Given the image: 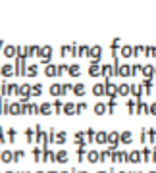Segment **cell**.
Segmentation results:
<instances>
[{"instance_id": "1", "label": "cell", "mask_w": 156, "mask_h": 173, "mask_svg": "<svg viewBox=\"0 0 156 173\" xmlns=\"http://www.w3.org/2000/svg\"><path fill=\"white\" fill-rule=\"evenodd\" d=\"M100 54H102V48H100V46H93V48H89V56L93 58V62H95V64H98Z\"/></svg>"}, {"instance_id": "2", "label": "cell", "mask_w": 156, "mask_h": 173, "mask_svg": "<svg viewBox=\"0 0 156 173\" xmlns=\"http://www.w3.org/2000/svg\"><path fill=\"white\" fill-rule=\"evenodd\" d=\"M127 161H131V164H139V161H143V158H141V152H131V154H127Z\"/></svg>"}, {"instance_id": "3", "label": "cell", "mask_w": 156, "mask_h": 173, "mask_svg": "<svg viewBox=\"0 0 156 173\" xmlns=\"http://www.w3.org/2000/svg\"><path fill=\"white\" fill-rule=\"evenodd\" d=\"M141 71H143V75L147 77V79H152V75H154V67H152V65H143Z\"/></svg>"}, {"instance_id": "4", "label": "cell", "mask_w": 156, "mask_h": 173, "mask_svg": "<svg viewBox=\"0 0 156 173\" xmlns=\"http://www.w3.org/2000/svg\"><path fill=\"white\" fill-rule=\"evenodd\" d=\"M144 138L149 142H154L156 141V129H144Z\"/></svg>"}, {"instance_id": "5", "label": "cell", "mask_w": 156, "mask_h": 173, "mask_svg": "<svg viewBox=\"0 0 156 173\" xmlns=\"http://www.w3.org/2000/svg\"><path fill=\"white\" fill-rule=\"evenodd\" d=\"M143 87H144V92L150 96L152 94V79H144L143 81Z\"/></svg>"}, {"instance_id": "6", "label": "cell", "mask_w": 156, "mask_h": 173, "mask_svg": "<svg viewBox=\"0 0 156 173\" xmlns=\"http://www.w3.org/2000/svg\"><path fill=\"white\" fill-rule=\"evenodd\" d=\"M119 141L125 142V144H129V142H131V133H129V131H124V133L119 135Z\"/></svg>"}, {"instance_id": "7", "label": "cell", "mask_w": 156, "mask_h": 173, "mask_svg": "<svg viewBox=\"0 0 156 173\" xmlns=\"http://www.w3.org/2000/svg\"><path fill=\"white\" fill-rule=\"evenodd\" d=\"M112 156H114L116 161H127V154L125 152H114Z\"/></svg>"}, {"instance_id": "8", "label": "cell", "mask_w": 156, "mask_h": 173, "mask_svg": "<svg viewBox=\"0 0 156 173\" xmlns=\"http://www.w3.org/2000/svg\"><path fill=\"white\" fill-rule=\"evenodd\" d=\"M106 141H110L112 144H118V142H119V133H110Z\"/></svg>"}, {"instance_id": "9", "label": "cell", "mask_w": 156, "mask_h": 173, "mask_svg": "<svg viewBox=\"0 0 156 173\" xmlns=\"http://www.w3.org/2000/svg\"><path fill=\"white\" fill-rule=\"evenodd\" d=\"M121 56H124V58L133 56V48H131V46H121Z\"/></svg>"}, {"instance_id": "10", "label": "cell", "mask_w": 156, "mask_h": 173, "mask_svg": "<svg viewBox=\"0 0 156 173\" xmlns=\"http://www.w3.org/2000/svg\"><path fill=\"white\" fill-rule=\"evenodd\" d=\"M8 112H10V113H14V115H17V113H21V106H19V104H12Z\"/></svg>"}, {"instance_id": "11", "label": "cell", "mask_w": 156, "mask_h": 173, "mask_svg": "<svg viewBox=\"0 0 156 173\" xmlns=\"http://www.w3.org/2000/svg\"><path fill=\"white\" fill-rule=\"evenodd\" d=\"M150 154H152V150H150V148H144L143 152H141V156H143V160H144V161H150Z\"/></svg>"}, {"instance_id": "12", "label": "cell", "mask_w": 156, "mask_h": 173, "mask_svg": "<svg viewBox=\"0 0 156 173\" xmlns=\"http://www.w3.org/2000/svg\"><path fill=\"white\" fill-rule=\"evenodd\" d=\"M118 75L127 77V75H129V65H121V67H118Z\"/></svg>"}, {"instance_id": "13", "label": "cell", "mask_w": 156, "mask_h": 173, "mask_svg": "<svg viewBox=\"0 0 156 173\" xmlns=\"http://www.w3.org/2000/svg\"><path fill=\"white\" fill-rule=\"evenodd\" d=\"M64 112L68 113V115L75 113V104H66V106H64Z\"/></svg>"}, {"instance_id": "14", "label": "cell", "mask_w": 156, "mask_h": 173, "mask_svg": "<svg viewBox=\"0 0 156 173\" xmlns=\"http://www.w3.org/2000/svg\"><path fill=\"white\" fill-rule=\"evenodd\" d=\"M89 73H91V75H98V73H100V67L93 62V64H91V67H89Z\"/></svg>"}, {"instance_id": "15", "label": "cell", "mask_w": 156, "mask_h": 173, "mask_svg": "<svg viewBox=\"0 0 156 173\" xmlns=\"http://www.w3.org/2000/svg\"><path fill=\"white\" fill-rule=\"evenodd\" d=\"M100 73H102L104 77H108V75H112L114 71H112V67H110V65H102V69H100Z\"/></svg>"}, {"instance_id": "16", "label": "cell", "mask_w": 156, "mask_h": 173, "mask_svg": "<svg viewBox=\"0 0 156 173\" xmlns=\"http://www.w3.org/2000/svg\"><path fill=\"white\" fill-rule=\"evenodd\" d=\"M118 92H119V94H121V96H125V94H127V92H129V87H127L125 83H124V85H119V87H118Z\"/></svg>"}, {"instance_id": "17", "label": "cell", "mask_w": 156, "mask_h": 173, "mask_svg": "<svg viewBox=\"0 0 156 173\" xmlns=\"http://www.w3.org/2000/svg\"><path fill=\"white\" fill-rule=\"evenodd\" d=\"M50 92H52L54 96H58V94H62V89H60V85H52V87H50Z\"/></svg>"}, {"instance_id": "18", "label": "cell", "mask_w": 156, "mask_h": 173, "mask_svg": "<svg viewBox=\"0 0 156 173\" xmlns=\"http://www.w3.org/2000/svg\"><path fill=\"white\" fill-rule=\"evenodd\" d=\"M95 112H96L98 115H102V113L106 112V106H104V104H96V106H95Z\"/></svg>"}, {"instance_id": "19", "label": "cell", "mask_w": 156, "mask_h": 173, "mask_svg": "<svg viewBox=\"0 0 156 173\" xmlns=\"http://www.w3.org/2000/svg\"><path fill=\"white\" fill-rule=\"evenodd\" d=\"M0 71H2L4 75H12V73H14V67H12V65H4Z\"/></svg>"}, {"instance_id": "20", "label": "cell", "mask_w": 156, "mask_h": 173, "mask_svg": "<svg viewBox=\"0 0 156 173\" xmlns=\"http://www.w3.org/2000/svg\"><path fill=\"white\" fill-rule=\"evenodd\" d=\"M41 113H42V115H46V113H50V104H46V102H44L42 106H41Z\"/></svg>"}, {"instance_id": "21", "label": "cell", "mask_w": 156, "mask_h": 173, "mask_svg": "<svg viewBox=\"0 0 156 173\" xmlns=\"http://www.w3.org/2000/svg\"><path fill=\"white\" fill-rule=\"evenodd\" d=\"M93 90H95V94H98V96H100V94H104V85H95V89H93Z\"/></svg>"}, {"instance_id": "22", "label": "cell", "mask_w": 156, "mask_h": 173, "mask_svg": "<svg viewBox=\"0 0 156 173\" xmlns=\"http://www.w3.org/2000/svg\"><path fill=\"white\" fill-rule=\"evenodd\" d=\"M66 160H68V154H66L64 150H62V152H58V154H56V161H66Z\"/></svg>"}, {"instance_id": "23", "label": "cell", "mask_w": 156, "mask_h": 173, "mask_svg": "<svg viewBox=\"0 0 156 173\" xmlns=\"http://www.w3.org/2000/svg\"><path fill=\"white\" fill-rule=\"evenodd\" d=\"M56 73H58V67H54V65L46 67V75H56Z\"/></svg>"}, {"instance_id": "24", "label": "cell", "mask_w": 156, "mask_h": 173, "mask_svg": "<svg viewBox=\"0 0 156 173\" xmlns=\"http://www.w3.org/2000/svg\"><path fill=\"white\" fill-rule=\"evenodd\" d=\"M68 69H70V73H71L73 77H75V75H79V65H70Z\"/></svg>"}, {"instance_id": "25", "label": "cell", "mask_w": 156, "mask_h": 173, "mask_svg": "<svg viewBox=\"0 0 156 173\" xmlns=\"http://www.w3.org/2000/svg\"><path fill=\"white\" fill-rule=\"evenodd\" d=\"M106 138H108L106 133H98V135H96V142H106Z\"/></svg>"}, {"instance_id": "26", "label": "cell", "mask_w": 156, "mask_h": 173, "mask_svg": "<svg viewBox=\"0 0 156 173\" xmlns=\"http://www.w3.org/2000/svg\"><path fill=\"white\" fill-rule=\"evenodd\" d=\"M135 106H137V104H135V100H129V102H127V108H129V113H135Z\"/></svg>"}, {"instance_id": "27", "label": "cell", "mask_w": 156, "mask_h": 173, "mask_svg": "<svg viewBox=\"0 0 156 173\" xmlns=\"http://www.w3.org/2000/svg\"><path fill=\"white\" fill-rule=\"evenodd\" d=\"M2 160H4V161H12V160H14V154H12V152H4V154H2Z\"/></svg>"}, {"instance_id": "28", "label": "cell", "mask_w": 156, "mask_h": 173, "mask_svg": "<svg viewBox=\"0 0 156 173\" xmlns=\"http://www.w3.org/2000/svg\"><path fill=\"white\" fill-rule=\"evenodd\" d=\"M87 160H89V161H96V160H98V154H96V152H89Z\"/></svg>"}, {"instance_id": "29", "label": "cell", "mask_w": 156, "mask_h": 173, "mask_svg": "<svg viewBox=\"0 0 156 173\" xmlns=\"http://www.w3.org/2000/svg\"><path fill=\"white\" fill-rule=\"evenodd\" d=\"M4 54H6V56H14V54H16V48H14V46H8Z\"/></svg>"}, {"instance_id": "30", "label": "cell", "mask_w": 156, "mask_h": 173, "mask_svg": "<svg viewBox=\"0 0 156 173\" xmlns=\"http://www.w3.org/2000/svg\"><path fill=\"white\" fill-rule=\"evenodd\" d=\"M141 50H144V46H135V48H133V56H139Z\"/></svg>"}, {"instance_id": "31", "label": "cell", "mask_w": 156, "mask_h": 173, "mask_svg": "<svg viewBox=\"0 0 156 173\" xmlns=\"http://www.w3.org/2000/svg\"><path fill=\"white\" fill-rule=\"evenodd\" d=\"M149 113H152V115H156V102H152L150 106H149Z\"/></svg>"}, {"instance_id": "32", "label": "cell", "mask_w": 156, "mask_h": 173, "mask_svg": "<svg viewBox=\"0 0 156 173\" xmlns=\"http://www.w3.org/2000/svg\"><path fill=\"white\" fill-rule=\"evenodd\" d=\"M75 92H77V94H83V90H85V87L83 85H75V89H73Z\"/></svg>"}, {"instance_id": "33", "label": "cell", "mask_w": 156, "mask_h": 173, "mask_svg": "<svg viewBox=\"0 0 156 173\" xmlns=\"http://www.w3.org/2000/svg\"><path fill=\"white\" fill-rule=\"evenodd\" d=\"M56 141H58V142H64V141H66V133H60V135L56 137Z\"/></svg>"}, {"instance_id": "34", "label": "cell", "mask_w": 156, "mask_h": 173, "mask_svg": "<svg viewBox=\"0 0 156 173\" xmlns=\"http://www.w3.org/2000/svg\"><path fill=\"white\" fill-rule=\"evenodd\" d=\"M27 73H29V75H35V73H37V65H31Z\"/></svg>"}, {"instance_id": "35", "label": "cell", "mask_w": 156, "mask_h": 173, "mask_svg": "<svg viewBox=\"0 0 156 173\" xmlns=\"http://www.w3.org/2000/svg\"><path fill=\"white\" fill-rule=\"evenodd\" d=\"M33 92H35V94H39V92H41V85H37V87H33Z\"/></svg>"}, {"instance_id": "36", "label": "cell", "mask_w": 156, "mask_h": 173, "mask_svg": "<svg viewBox=\"0 0 156 173\" xmlns=\"http://www.w3.org/2000/svg\"><path fill=\"white\" fill-rule=\"evenodd\" d=\"M75 110H79V112H81V110H85V104H77V108H75ZM79 112H77V113H79Z\"/></svg>"}, {"instance_id": "37", "label": "cell", "mask_w": 156, "mask_h": 173, "mask_svg": "<svg viewBox=\"0 0 156 173\" xmlns=\"http://www.w3.org/2000/svg\"><path fill=\"white\" fill-rule=\"evenodd\" d=\"M154 75H156V65H154Z\"/></svg>"}, {"instance_id": "38", "label": "cell", "mask_w": 156, "mask_h": 173, "mask_svg": "<svg viewBox=\"0 0 156 173\" xmlns=\"http://www.w3.org/2000/svg\"><path fill=\"white\" fill-rule=\"evenodd\" d=\"M0 113H2V106H0Z\"/></svg>"}, {"instance_id": "39", "label": "cell", "mask_w": 156, "mask_h": 173, "mask_svg": "<svg viewBox=\"0 0 156 173\" xmlns=\"http://www.w3.org/2000/svg\"><path fill=\"white\" fill-rule=\"evenodd\" d=\"M149 173H156V171H149Z\"/></svg>"}, {"instance_id": "40", "label": "cell", "mask_w": 156, "mask_h": 173, "mask_svg": "<svg viewBox=\"0 0 156 173\" xmlns=\"http://www.w3.org/2000/svg\"><path fill=\"white\" fill-rule=\"evenodd\" d=\"M121 173H124V171H121Z\"/></svg>"}, {"instance_id": "41", "label": "cell", "mask_w": 156, "mask_h": 173, "mask_svg": "<svg viewBox=\"0 0 156 173\" xmlns=\"http://www.w3.org/2000/svg\"><path fill=\"white\" fill-rule=\"evenodd\" d=\"M81 173H83V171H81Z\"/></svg>"}]
</instances>
